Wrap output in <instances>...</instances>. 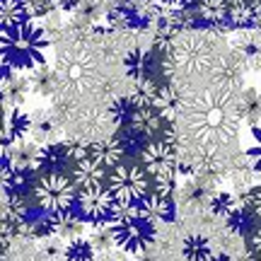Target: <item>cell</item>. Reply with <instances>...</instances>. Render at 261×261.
<instances>
[{
	"mask_svg": "<svg viewBox=\"0 0 261 261\" xmlns=\"http://www.w3.org/2000/svg\"><path fill=\"white\" fill-rule=\"evenodd\" d=\"M240 92H230L223 87H205L201 92L187 97L179 107V119L187 128V136L196 148L220 150L240 133Z\"/></svg>",
	"mask_w": 261,
	"mask_h": 261,
	"instance_id": "1",
	"label": "cell"
},
{
	"mask_svg": "<svg viewBox=\"0 0 261 261\" xmlns=\"http://www.w3.org/2000/svg\"><path fill=\"white\" fill-rule=\"evenodd\" d=\"M48 34L37 22H24L19 27L0 34V65L10 70H37L46 63Z\"/></svg>",
	"mask_w": 261,
	"mask_h": 261,
	"instance_id": "2",
	"label": "cell"
},
{
	"mask_svg": "<svg viewBox=\"0 0 261 261\" xmlns=\"http://www.w3.org/2000/svg\"><path fill=\"white\" fill-rule=\"evenodd\" d=\"M215 58H218V51L208 34H198V32L177 34V39L169 44L167 56H165V73L172 77L208 75Z\"/></svg>",
	"mask_w": 261,
	"mask_h": 261,
	"instance_id": "3",
	"label": "cell"
},
{
	"mask_svg": "<svg viewBox=\"0 0 261 261\" xmlns=\"http://www.w3.org/2000/svg\"><path fill=\"white\" fill-rule=\"evenodd\" d=\"M109 232L114 237V247H119L126 254H143L155 240V227L140 218L136 205H114L109 218Z\"/></svg>",
	"mask_w": 261,
	"mask_h": 261,
	"instance_id": "4",
	"label": "cell"
},
{
	"mask_svg": "<svg viewBox=\"0 0 261 261\" xmlns=\"http://www.w3.org/2000/svg\"><path fill=\"white\" fill-rule=\"evenodd\" d=\"M107 189L119 205H138L150 194V177L140 165H119L107 174Z\"/></svg>",
	"mask_w": 261,
	"mask_h": 261,
	"instance_id": "5",
	"label": "cell"
},
{
	"mask_svg": "<svg viewBox=\"0 0 261 261\" xmlns=\"http://www.w3.org/2000/svg\"><path fill=\"white\" fill-rule=\"evenodd\" d=\"M77 198V189L70 181L68 174L56 172V174H41L34 184V201L46 215L70 211Z\"/></svg>",
	"mask_w": 261,
	"mask_h": 261,
	"instance_id": "6",
	"label": "cell"
},
{
	"mask_svg": "<svg viewBox=\"0 0 261 261\" xmlns=\"http://www.w3.org/2000/svg\"><path fill=\"white\" fill-rule=\"evenodd\" d=\"M75 205H77L75 213L80 215L85 223L107 225L109 223V218H112V213H114L116 201L112 198L109 189L99 187V189H90V191H77Z\"/></svg>",
	"mask_w": 261,
	"mask_h": 261,
	"instance_id": "7",
	"label": "cell"
},
{
	"mask_svg": "<svg viewBox=\"0 0 261 261\" xmlns=\"http://www.w3.org/2000/svg\"><path fill=\"white\" fill-rule=\"evenodd\" d=\"M208 75H211L215 87H223V90H230V92H240L244 87V77H247V63H244V58L237 51L218 54Z\"/></svg>",
	"mask_w": 261,
	"mask_h": 261,
	"instance_id": "8",
	"label": "cell"
},
{
	"mask_svg": "<svg viewBox=\"0 0 261 261\" xmlns=\"http://www.w3.org/2000/svg\"><path fill=\"white\" fill-rule=\"evenodd\" d=\"M167 123L169 121H165L158 109H152V107H133L128 126L136 133H140L145 140H160L165 128H167Z\"/></svg>",
	"mask_w": 261,
	"mask_h": 261,
	"instance_id": "9",
	"label": "cell"
},
{
	"mask_svg": "<svg viewBox=\"0 0 261 261\" xmlns=\"http://www.w3.org/2000/svg\"><path fill=\"white\" fill-rule=\"evenodd\" d=\"M136 208H138L140 218L145 223H150L152 227L158 223H169L174 218V201H172V196H162V194H155V191H150Z\"/></svg>",
	"mask_w": 261,
	"mask_h": 261,
	"instance_id": "10",
	"label": "cell"
},
{
	"mask_svg": "<svg viewBox=\"0 0 261 261\" xmlns=\"http://www.w3.org/2000/svg\"><path fill=\"white\" fill-rule=\"evenodd\" d=\"M70 181L75 184L77 191H90V189H99L107 187V169L99 167L94 160H80L73 165L70 172Z\"/></svg>",
	"mask_w": 261,
	"mask_h": 261,
	"instance_id": "11",
	"label": "cell"
},
{
	"mask_svg": "<svg viewBox=\"0 0 261 261\" xmlns=\"http://www.w3.org/2000/svg\"><path fill=\"white\" fill-rule=\"evenodd\" d=\"M123 148L116 138H99V140H90V148H87V158L94 160L99 167L104 169H114L121 165L123 160Z\"/></svg>",
	"mask_w": 261,
	"mask_h": 261,
	"instance_id": "12",
	"label": "cell"
},
{
	"mask_svg": "<svg viewBox=\"0 0 261 261\" xmlns=\"http://www.w3.org/2000/svg\"><path fill=\"white\" fill-rule=\"evenodd\" d=\"M48 230H51L54 237H61V240H65V242H70V240L83 237L85 220L75 213L73 208H70V211H61V213L48 215Z\"/></svg>",
	"mask_w": 261,
	"mask_h": 261,
	"instance_id": "13",
	"label": "cell"
},
{
	"mask_svg": "<svg viewBox=\"0 0 261 261\" xmlns=\"http://www.w3.org/2000/svg\"><path fill=\"white\" fill-rule=\"evenodd\" d=\"M234 51L244 58L247 70H261V29H242L237 37V44H234Z\"/></svg>",
	"mask_w": 261,
	"mask_h": 261,
	"instance_id": "14",
	"label": "cell"
},
{
	"mask_svg": "<svg viewBox=\"0 0 261 261\" xmlns=\"http://www.w3.org/2000/svg\"><path fill=\"white\" fill-rule=\"evenodd\" d=\"M152 70V51L148 48L133 46L123 54V73L130 83H138L143 77H150Z\"/></svg>",
	"mask_w": 261,
	"mask_h": 261,
	"instance_id": "15",
	"label": "cell"
},
{
	"mask_svg": "<svg viewBox=\"0 0 261 261\" xmlns=\"http://www.w3.org/2000/svg\"><path fill=\"white\" fill-rule=\"evenodd\" d=\"M65 162H70L68 150H65V143H44V145H39L37 169H44V174L63 172Z\"/></svg>",
	"mask_w": 261,
	"mask_h": 261,
	"instance_id": "16",
	"label": "cell"
},
{
	"mask_svg": "<svg viewBox=\"0 0 261 261\" xmlns=\"http://www.w3.org/2000/svg\"><path fill=\"white\" fill-rule=\"evenodd\" d=\"M240 102V119L252 128L261 126V90L259 87H242L237 94Z\"/></svg>",
	"mask_w": 261,
	"mask_h": 261,
	"instance_id": "17",
	"label": "cell"
},
{
	"mask_svg": "<svg viewBox=\"0 0 261 261\" xmlns=\"http://www.w3.org/2000/svg\"><path fill=\"white\" fill-rule=\"evenodd\" d=\"M37 158H39V145L37 143H24V140L15 143V145L8 150V155H5V160H8L15 169H19V172L37 169Z\"/></svg>",
	"mask_w": 261,
	"mask_h": 261,
	"instance_id": "18",
	"label": "cell"
},
{
	"mask_svg": "<svg viewBox=\"0 0 261 261\" xmlns=\"http://www.w3.org/2000/svg\"><path fill=\"white\" fill-rule=\"evenodd\" d=\"M29 22L27 3L24 0H0V34Z\"/></svg>",
	"mask_w": 261,
	"mask_h": 261,
	"instance_id": "19",
	"label": "cell"
},
{
	"mask_svg": "<svg viewBox=\"0 0 261 261\" xmlns=\"http://www.w3.org/2000/svg\"><path fill=\"white\" fill-rule=\"evenodd\" d=\"M160 87H162V85H160L152 75H150V77H143L138 83H133L130 94H128V102L133 104V107H152L155 99H158V94H160Z\"/></svg>",
	"mask_w": 261,
	"mask_h": 261,
	"instance_id": "20",
	"label": "cell"
},
{
	"mask_svg": "<svg viewBox=\"0 0 261 261\" xmlns=\"http://www.w3.org/2000/svg\"><path fill=\"white\" fill-rule=\"evenodd\" d=\"M194 12L196 17L205 19L211 24H218V22L227 19V3L225 0H196Z\"/></svg>",
	"mask_w": 261,
	"mask_h": 261,
	"instance_id": "21",
	"label": "cell"
},
{
	"mask_svg": "<svg viewBox=\"0 0 261 261\" xmlns=\"http://www.w3.org/2000/svg\"><path fill=\"white\" fill-rule=\"evenodd\" d=\"M181 254L187 261H208L211 259V242L201 234H191L181 244Z\"/></svg>",
	"mask_w": 261,
	"mask_h": 261,
	"instance_id": "22",
	"label": "cell"
},
{
	"mask_svg": "<svg viewBox=\"0 0 261 261\" xmlns=\"http://www.w3.org/2000/svg\"><path fill=\"white\" fill-rule=\"evenodd\" d=\"M29 87H34V90H37V92H41V94L56 92V87H58L56 70L46 68V63L39 65L37 70H32V80H29Z\"/></svg>",
	"mask_w": 261,
	"mask_h": 261,
	"instance_id": "23",
	"label": "cell"
},
{
	"mask_svg": "<svg viewBox=\"0 0 261 261\" xmlns=\"http://www.w3.org/2000/svg\"><path fill=\"white\" fill-rule=\"evenodd\" d=\"M94 247L90 244V240L85 237H77V240H70V242L63 247V256L65 261H94Z\"/></svg>",
	"mask_w": 261,
	"mask_h": 261,
	"instance_id": "24",
	"label": "cell"
},
{
	"mask_svg": "<svg viewBox=\"0 0 261 261\" xmlns=\"http://www.w3.org/2000/svg\"><path fill=\"white\" fill-rule=\"evenodd\" d=\"M211 211L220 218H232L237 211H240V201L234 198L232 194H225V191H218V194L211 196Z\"/></svg>",
	"mask_w": 261,
	"mask_h": 261,
	"instance_id": "25",
	"label": "cell"
},
{
	"mask_svg": "<svg viewBox=\"0 0 261 261\" xmlns=\"http://www.w3.org/2000/svg\"><path fill=\"white\" fill-rule=\"evenodd\" d=\"M15 109H19V104L15 99V90H12V75L0 73V119H5Z\"/></svg>",
	"mask_w": 261,
	"mask_h": 261,
	"instance_id": "26",
	"label": "cell"
},
{
	"mask_svg": "<svg viewBox=\"0 0 261 261\" xmlns=\"http://www.w3.org/2000/svg\"><path fill=\"white\" fill-rule=\"evenodd\" d=\"M3 121L10 126V130L15 133V138L17 140H24V136H27L29 130H32V116L29 114H24L22 109H15V112H10Z\"/></svg>",
	"mask_w": 261,
	"mask_h": 261,
	"instance_id": "27",
	"label": "cell"
},
{
	"mask_svg": "<svg viewBox=\"0 0 261 261\" xmlns=\"http://www.w3.org/2000/svg\"><path fill=\"white\" fill-rule=\"evenodd\" d=\"M237 201H240L242 211H247L249 215H256L261 220V184H252L242 194V198H237Z\"/></svg>",
	"mask_w": 261,
	"mask_h": 261,
	"instance_id": "28",
	"label": "cell"
},
{
	"mask_svg": "<svg viewBox=\"0 0 261 261\" xmlns=\"http://www.w3.org/2000/svg\"><path fill=\"white\" fill-rule=\"evenodd\" d=\"M247 160L256 174H261V126L252 128V145L247 150Z\"/></svg>",
	"mask_w": 261,
	"mask_h": 261,
	"instance_id": "29",
	"label": "cell"
},
{
	"mask_svg": "<svg viewBox=\"0 0 261 261\" xmlns=\"http://www.w3.org/2000/svg\"><path fill=\"white\" fill-rule=\"evenodd\" d=\"M94 227H97V230H94L92 240H90V244L94 247V252H97V249L109 252L114 247V237H112V232H109V227H107V225H94Z\"/></svg>",
	"mask_w": 261,
	"mask_h": 261,
	"instance_id": "30",
	"label": "cell"
},
{
	"mask_svg": "<svg viewBox=\"0 0 261 261\" xmlns=\"http://www.w3.org/2000/svg\"><path fill=\"white\" fill-rule=\"evenodd\" d=\"M15 143H19L17 138H15V133L10 130V126L3 119H0V160L8 155V150L15 145Z\"/></svg>",
	"mask_w": 261,
	"mask_h": 261,
	"instance_id": "31",
	"label": "cell"
},
{
	"mask_svg": "<svg viewBox=\"0 0 261 261\" xmlns=\"http://www.w3.org/2000/svg\"><path fill=\"white\" fill-rule=\"evenodd\" d=\"M208 261H230V256H225V254H218V256H211Z\"/></svg>",
	"mask_w": 261,
	"mask_h": 261,
	"instance_id": "32",
	"label": "cell"
},
{
	"mask_svg": "<svg viewBox=\"0 0 261 261\" xmlns=\"http://www.w3.org/2000/svg\"><path fill=\"white\" fill-rule=\"evenodd\" d=\"M252 261H261V252H252Z\"/></svg>",
	"mask_w": 261,
	"mask_h": 261,
	"instance_id": "33",
	"label": "cell"
}]
</instances>
